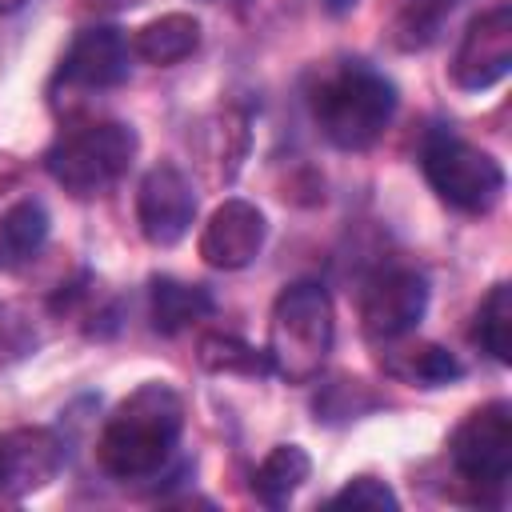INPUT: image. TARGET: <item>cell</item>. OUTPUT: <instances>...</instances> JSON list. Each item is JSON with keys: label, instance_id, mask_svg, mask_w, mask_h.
Instances as JSON below:
<instances>
[{"label": "cell", "instance_id": "ac0fdd59", "mask_svg": "<svg viewBox=\"0 0 512 512\" xmlns=\"http://www.w3.org/2000/svg\"><path fill=\"white\" fill-rule=\"evenodd\" d=\"M452 12H456V0H404V8L392 20V44L400 52L432 48Z\"/></svg>", "mask_w": 512, "mask_h": 512}, {"label": "cell", "instance_id": "3957f363", "mask_svg": "<svg viewBox=\"0 0 512 512\" xmlns=\"http://www.w3.org/2000/svg\"><path fill=\"white\" fill-rule=\"evenodd\" d=\"M336 340V312H332V296L312 284H288L268 316V368L288 380V384H312L332 352Z\"/></svg>", "mask_w": 512, "mask_h": 512}, {"label": "cell", "instance_id": "9c48e42d", "mask_svg": "<svg viewBox=\"0 0 512 512\" xmlns=\"http://www.w3.org/2000/svg\"><path fill=\"white\" fill-rule=\"evenodd\" d=\"M196 220V192L192 180L176 164H156L144 172L136 188V224L148 244L172 248L188 236Z\"/></svg>", "mask_w": 512, "mask_h": 512}, {"label": "cell", "instance_id": "7402d4cb", "mask_svg": "<svg viewBox=\"0 0 512 512\" xmlns=\"http://www.w3.org/2000/svg\"><path fill=\"white\" fill-rule=\"evenodd\" d=\"M136 4H144V0H80L84 12H128Z\"/></svg>", "mask_w": 512, "mask_h": 512}, {"label": "cell", "instance_id": "52a82bcc", "mask_svg": "<svg viewBox=\"0 0 512 512\" xmlns=\"http://www.w3.org/2000/svg\"><path fill=\"white\" fill-rule=\"evenodd\" d=\"M512 68V4L496 0L492 8L476 12L456 44L452 56V84L464 92H484L500 84Z\"/></svg>", "mask_w": 512, "mask_h": 512}, {"label": "cell", "instance_id": "2e32d148", "mask_svg": "<svg viewBox=\"0 0 512 512\" xmlns=\"http://www.w3.org/2000/svg\"><path fill=\"white\" fill-rule=\"evenodd\" d=\"M384 368H388V376H396L404 384H416V388H440V384H452V380L464 376V364L448 348L424 344V340L392 348L384 356Z\"/></svg>", "mask_w": 512, "mask_h": 512}, {"label": "cell", "instance_id": "30bf717a", "mask_svg": "<svg viewBox=\"0 0 512 512\" xmlns=\"http://www.w3.org/2000/svg\"><path fill=\"white\" fill-rule=\"evenodd\" d=\"M64 440L44 424L0 432V500H24L48 488L64 468Z\"/></svg>", "mask_w": 512, "mask_h": 512}, {"label": "cell", "instance_id": "277c9868", "mask_svg": "<svg viewBox=\"0 0 512 512\" xmlns=\"http://www.w3.org/2000/svg\"><path fill=\"white\" fill-rule=\"evenodd\" d=\"M136 132L120 120H88L52 140L44 152L48 176L76 200H92L108 192L136 160Z\"/></svg>", "mask_w": 512, "mask_h": 512}, {"label": "cell", "instance_id": "cb8c5ba5", "mask_svg": "<svg viewBox=\"0 0 512 512\" xmlns=\"http://www.w3.org/2000/svg\"><path fill=\"white\" fill-rule=\"evenodd\" d=\"M24 0H0V12H16Z\"/></svg>", "mask_w": 512, "mask_h": 512}, {"label": "cell", "instance_id": "ffe728a7", "mask_svg": "<svg viewBox=\"0 0 512 512\" xmlns=\"http://www.w3.org/2000/svg\"><path fill=\"white\" fill-rule=\"evenodd\" d=\"M200 364L208 372H244V376L272 372L264 352H256L252 344H244L236 336H224V332H212V336L200 340Z\"/></svg>", "mask_w": 512, "mask_h": 512}, {"label": "cell", "instance_id": "4fadbf2b", "mask_svg": "<svg viewBox=\"0 0 512 512\" xmlns=\"http://www.w3.org/2000/svg\"><path fill=\"white\" fill-rule=\"evenodd\" d=\"M132 56L152 68H172L200 48V20L188 12H164L132 32Z\"/></svg>", "mask_w": 512, "mask_h": 512}, {"label": "cell", "instance_id": "8992f818", "mask_svg": "<svg viewBox=\"0 0 512 512\" xmlns=\"http://www.w3.org/2000/svg\"><path fill=\"white\" fill-rule=\"evenodd\" d=\"M420 168L428 188L456 212H488L504 196V168L492 152L456 132H428L420 144Z\"/></svg>", "mask_w": 512, "mask_h": 512}, {"label": "cell", "instance_id": "7a4b0ae2", "mask_svg": "<svg viewBox=\"0 0 512 512\" xmlns=\"http://www.w3.org/2000/svg\"><path fill=\"white\" fill-rule=\"evenodd\" d=\"M308 108L328 144L344 152H364L384 136L396 116V84L364 60H344L316 76Z\"/></svg>", "mask_w": 512, "mask_h": 512}, {"label": "cell", "instance_id": "44dd1931", "mask_svg": "<svg viewBox=\"0 0 512 512\" xmlns=\"http://www.w3.org/2000/svg\"><path fill=\"white\" fill-rule=\"evenodd\" d=\"M332 504H352V508H400V500H396V492L384 484V480H376V476H352L336 496H332Z\"/></svg>", "mask_w": 512, "mask_h": 512}, {"label": "cell", "instance_id": "7c38bea8", "mask_svg": "<svg viewBox=\"0 0 512 512\" xmlns=\"http://www.w3.org/2000/svg\"><path fill=\"white\" fill-rule=\"evenodd\" d=\"M264 240H268V220H264V212H260L252 200L232 196V200H224V204L208 216V224H204L196 248H200V260H204L208 268L236 272V268H248V264L260 256Z\"/></svg>", "mask_w": 512, "mask_h": 512}, {"label": "cell", "instance_id": "603a6c76", "mask_svg": "<svg viewBox=\"0 0 512 512\" xmlns=\"http://www.w3.org/2000/svg\"><path fill=\"white\" fill-rule=\"evenodd\" d=\"M324 4H328V8H332V12H348V8H352V4H356V0H324Z\"/></svg>", "mask_w": 512, "mask_h": 512}, {"label": "cell", "instance_id": "5b68a950", "mask_svg": "<svg viewBox=\"0 0 512 512\" xmlns=\"http://www.w3.org/2000/svg\"><path fill=\"white\" fill-rule=\"evenodd\" d=\"M448 460L472 504H504L512 476V404L488 400L472 408L448 440Z\"/></svg>", "mask_w": 512, "mask_h": 512}, {"label": "cell", "instance_id": "5bb4252c", "mask_svg": "<svg viewBox=\"0 0 512 512\" xmlns=\"http://www.w3.org/2000/svg\"><path fill=\"white\" fill-rule=\"evenodd\" d=\"M48 208L36 196H20L0 212V268L16 272L32 264L48 240Z\"/></svg>", "mask_w": 512, "mask_h": 512}, {"label": "cell", "instance_id": "6da1fadb", "mask_svg": "<svg viewBox=\"0 0 512 512\" xmlns=\"http://www.w3.org/2000/svg\"><path fill=\"white\" fill-rule=\"evenodd\" d=\"M184 432V400L176 388L148 380L128 392L100 428L96 464L112 480H152L172 460Z\"/></svg>", "mask_w": 512, "mask_h": 512}, {"label": "cell", "instance_id": "9a60e30c", "mask_svg": "<svg viewBox=\"0 0 512 512\" xmlns=\"http://www.w3.org/2000/svg\"><path fill=\"white\" fill-rule=\"evenodd\" d=\"M212 308H216L212 292L200 284H184L172 276H152L148 284V316H152V328L164 336H176L200 324L204 316H212Z\"/></svg>", "mask_w": 512, "mask_h": 512}, {"label": "cell", "instance_id": "ba28073f", "mask_svg": "<svg viewBox=\"0 0 512 512\" xmlns=\"http://www.w3.org/2000/svg\"><path fill=\"white\" fill-rule=\"evenodd\" d=\"M428 312V280L416 268H384L360 296V328L376 344L404 340Z\"/></svg>", "mask_w": 512, "mask_h": 512}, {"label": "cell", "instance_id": "e0dca14e", "mask_svg": "<svg viewBox=\"0 0 512 512\" xmlns=\"http://www.w3.org/2000/svg\"><path fill=\"white\" fill-rule=\"evenodd\" d=\"M308 472H312V460H308V452H304L300 444H276V448L260 460V468H256V476H252V492H256L260 504L280 508V504H288L292 492L308 480Z\"/></svg>", "mask_w": 512, "mask_h": 512}, {"label": "cell", "instance_id": "8fae6325", "mask_svg": "<svg viewBox=\"0 0 512 512\" xmlns=\"http://www.w3.org/2000/svg\"><path fill=\"white\" fill-rule=\"evenodd\" d=\"M128 60H132L128 36L112 24H92L80 28L64 48L56 80L76 92H108L128 80Z\"/></svg>", "mask_w": 512, "mask_h": 512}, {"label": "cell", "instance_id": "d6986e66", "mask_svg": "<svg viewBox=\"0 0 512 512\" xmlns=\"http://www.w3.org/2000/svg\"><path fill=\"white\" fill-rule=\"evenodd\" d=\"M472 340L500 364L512 360V288L500 280L488 288V296L476 308V324H472Z\"/></svg>", "mask_w": 512, "mask_h": 512}]
</instances>
